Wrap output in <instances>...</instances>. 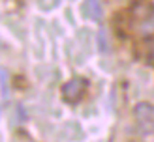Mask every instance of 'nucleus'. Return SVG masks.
<instances>
[{
  "mask_svg": "<svg viewBox=\"0 0 154 142\" xmlns=\"http://www.w3.org/2000/svg\"><path fill=\"white\" fill-rule=\"evenodd\" d=\"M134 116H135V122L137 125L141 127L143 131L150 133L152 131V122H154V109L150 103H139L134 110Z\"/></svg>",
  "mask_w": 154,
  "mask_h": 142,
  "instance_id": "f03ea898",
  "label": "nucleus"
},
{
  "mask_svg": "<svg viewBox=\"0 0 154 142\" xmlns=\"http://www.w3.org/2000/svg\"><path fill=\"white\" fill-rule=\"evenodd\" d=\"M88 90V80L83 77H73L68 82H64L62 88H60V94H62V101L68 105H77L83 101V97L87 95Z\"/></svg>",
  "mask_w": 154,
  "mask_h": 142,
  "instance_id": "f257e3e1",
  "label": "nucleus"
},
{
  "mask_svg": "<svg viewBox=\"0 0 154 142\" xmlns=\"http://www.w3.org/2000/svg\"><path fill=\"white\" fill-rule=\"evenodd\" d=\"M130 15H132V19L139 21L141 26L143 25L152 26V6H150L149 0H137V2L132 6Z\"/></svg>",
  "mask_w": 154,
  "mask_h": 142,
  "instance_id": "7ed1b4c3",
  "label": "nucleus"
},
{
  "mask_svg": "<svg viewBox=\"0 0 154 142\" xmlns=\"http://www.w3.org/2000/svg\"><path fill=\"white\" fill-rule=\"evenodd\" d=\"M98 47H100L102 52L109 51V41H107V32H105V30H100V32H98Z\"/></svg>",
  "mask_w": 154,
  "mask_h": 142,
  "instance_id": "39448f33",
  "label": "nucleus"
},
{
  "mask_svg": "<svg viewBox=\"0 0 154 142\" xmlns=\"http://www.w3.org/2000/svg\"><path fill=\"white\" fill-rule=\"evenodd\" d=\"M83 13L92 21H100L103 17V10L100 0H85L83 2Z\"/></svg>",
  "mask_w": 154,
  "mask_h": 142,
  "instance_id": "20e7f679",
  "label": "nucleus"
}]
</instances>
